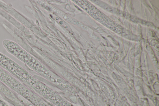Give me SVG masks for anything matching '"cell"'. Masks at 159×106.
Masks as SVG:
<instances>
[{
    "label": "cell",
    "instance_id": "cell-1",
    "mask_svg": "<svg viewBox=\"0 0 159 106\" xmlns=\"http://www.w3.org/2000/svg\"><path fill=\"white\" fill-rule=\"evenodd\" d=\"M0 67L29 87L34 78L21 66L0 52Z\"/></svg>",
    "mask_w": 159,
    "mask_h": 106
},
{
    "label": "cell",
    "instance_id": "cell-3",
    "mask_svg": "<svg viewBox=\"0 0 159 106\" xmlns=\"http://www.w3.org/2000/svg\"><path fill=\"white\" fill-rule=\"evenodd\" d=\"M0 81L15 93L24 97L30 89L0 67Z\"/></svg>",
    "mask_w": 159,
    "mask_h": 106
},
{
    "label": "cell",
    "instance_id": "cell-2",
    "mask_svg": "<svg viewBox=\"0 0 159 106\" xmlns=\"http://www.w3.org/2000/svg\"><path fill=\"white\" fill-rule=\"evenodd\" d=\"M3 46L10 53L24 62L30 68L36 71L40 65L39 62L32 55L16 43L10 40H4Z\"/></svg>",
    "mask_w": 159,
    "mask_h": 106
}]
</instances>
